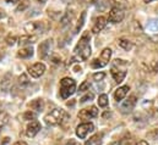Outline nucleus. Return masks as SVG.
<instances>
[{
  "mask_svg": "<svg viewBox=\"0 0 158 145\" xmlns=\"http://www.w3.org/2000/svg\"><path fill=\"white\" fill-rule=\"evenodd\" d=\"M19 82H20V84H21V85H26V84H28V83H30L28 77H27L26 74H21V76H20V78H19Z\"/></svg>",
  "mask_w": 158,
  "mask_h": 145,
  "instance_id": "cd10ccee",
  "label": "nucleus"
},
{
  "mask_svg": "<svg viewBox=\"0 0 158 145\" xmlns=\"http://www.w3.org/2000/svg\"><path fill=\"white\" fill-rule=\"evenodd\" d=\"M48 28H49V26H47L45 22H28L27 25H25V31L28 34H32V33H44Z\"/></svg>",
  "mask_w": 158,
  "mask_h": 145,
  "instance_id": "39448f33",
  "label": "nucleus"
},
{
  "mask_svg": "<svg viewBox=\"0 0 158 145\" xmlns=\"http://www.w3.org/2000/svg\"><path fill=\"white\" fill-rule=\"evenodd\" d=\"M33 55V49L30 46V48H22L17 51V56L19 57H22V59H27V57H31Z\"/></svg>",
  "mask_w": 158,
  "mask_h": 145,
  "instance_id": "a211bd4d",
  "label": "nucleus"
},
{
  "mask_svg": "<svg viewBox=\"0 0 158 145\" xmlns=\"http://www.w3.org/2000/svg\"><path fill=\"white\" fill-rule=\"evenodd\" d=\"M146 29L148 32H153V33H158V18H152L147 22L146 25Z\"/></svg>",
  "mask_w": 158,
  "mask_h": 145,
  "instance_id": "6ab92c4d",
  "label": "nucleus"
},
{
  "mask_svg": "<svg viewBox=\"0 0 158 145\" xmlns=\"http://www.w3.org/2000/svg\"><path fill=\"white\" fill-rule=\"evenodd\" d=\"M146 4H148V2H151V1H153V0H143Z\"/></svg>",
  "mask_w": 158,
  "mask_h": 145,
  "instance_id": "79ce46f5",
  "label": "nucleus"
},
{
  "mask_svg": "<svg viewBox=\"0 0 158 145\" xmlns=\"http://www.w3.org/2000/svg\"><path fill=\"white\" fill-rule=\"evenodd\" d=\"M89 89V82L88 80H85L82 84H80V88H79V92H86Z\"/></svg>",
  "mask_w": 158,
  "mask_h": 145,
  "instance_id": "c85d7f7f",
  "label": "nucleus"
},
{
  "mask_svg": "<svg viewBox=\"0 0 158 145\" xmlns=\"http://www.w3.org/2000/svg\"><path fill=\"white\" fill-rule=\"evenodd\" d=\"M68 118V115L65 113V111L61 109H54L50 111L48 115H45L44 121L49 126H58L60 123H63L64 120Z\"/></svg>",
  "mask_w": 158,
  "mask_h": 145,
  "instance_id": "f03ea898",
  "label": "nucleus"
},
{
  "mask_svg": "<svg viewBox=\"0 0 158 145\" xmlns=\"http://www.w3.org/2000/svg\"><path fill=\"white\" fill-rule=\"evenodd\" d=\"M124 16H125L124 10H123V7L119 6V5H114V6L110 9V11H109V21L113 22V23H119V22H121V21L124 20Z\"/></svg>",
  "mask_w": 158,
  "mask_h": 145,
  "instance_id": "423d86ee",
  "label": "nucleus"
},
{
  "mask_svg": "<svg viewBox=\"0 0 158 145\" xmlns=\"http://www.w3.org/2000/svg\"><path fill=\"white\" fill-rule=\"evenodd\" d=\"M94 131V126L91 122H85L81 123L80 126H77L76 128V135L79 137L80 139H85L89 133H92Z\"/></svg>",
  "mask_w": 158,
  "mask_h": 145,
  "instance_id": "0eeeda50",
  "label": "nucleus"
},
{
  "mask_svg": "<svg viewBox=\"0 0 158 145\" xmlns=\"http://www.w3.org/2000/svg\"><path fill=\"white\" fill-rule=\"evenodd\" d=\"M118 44L121 49H124V50H126V51H130V50L134 48V43L130 41V40H127V39H125V38L119 39Z\"/></svg>",
  "mask_w": 158,
  "mask_h": 145,
  "instance_id": "f3484780",
  "label": "nucleus"
},
{
  "mask_svg": "<svg viewBox=\"0 0 158 145\" xmlns=\"http://www.w3.org/2000/svg\"><path fill=\"white\" fill-rule=\"evenodd\" d=\"M136 103H137V100H136V96H135V95L129 96L126 100L123 101V104H121V111H123L124 113L131 112V111L134 110V108H135Z\"/></svg>",
  "mask_w": 158,
  "mask_h": 145,
  "instance_id": "6e6552de",
  "label": "nucleus"
},
{
  "mask_svg": "<svg viewBox=\"0 0 158 145\" xmlns=\"http://www.w3.org/2000/svg\"><path fill=\"white\" fill-rule=\"evenodd\" d=\"M110 57H112V49L109 48H106L103 49V51L101 53V56L99 59H94L92 62H91V66L93 69H102L104 66H107L110 61Z\"/></svg>",
  "mask_w": 158,
  "mask_h": 145,
  "instance_id": "20e7f679",
  "label": "nucleus"
},
{
  "mask_svg": "<svg viewBox=\"0 0 158 145\" xmlns=\"http://www.w3.org/2000/svg\"><path fill=\"white\" fill-rule=\"evenodd\" d=\"M7 4H15V2H17L19 0H5Z\"/></svg>",
  "mask_w": 158,
  "mask_h": 145,
  "instance_id": "ea45409f",
  "label": "nucleus"
},
{
  "mask_svg": "<svg viewBox=\"0 0 158 145\" xmlns=\"http://www.w3.org/2000/svg\"><path fill=\"white\" fill-rule=\"evenodd\" d=\"M106 25H107V18L104 17V16H99V17H97V20H96V22H94V25H93V27H92V32L93 33H99L104 27H106Z\"/></svg>",
  "mask_w": 158,
  "mask_h": 145,
  "instance_id": "ddd939ff",
  "label": "nucleus"
},
{
  "mask_svg": "<svg viewBox=\"0 0 158 145\" xmlns=\"http://www.w3.org/2000/svg\"><path fill=\"white\" fill-rule=\"evenodd\" d=\"M135 145H148V143H147L146 140H140L139 143H136Z\"/></svg>",
  "mask_w": 158,
  "mask_h": 145,
  "instance_id": "e433bc0d",
  "label": "nucleus"
},
{
  "mask_svg": "<svg viewBox=\"0 0 158 145\" xmlns=\"http://www.w3.org/2000/svg\"><path fill=\"white\" fill-rule=\"evenodd\" d=\"M110 145H120V143H119V142H115V143H113V144H110Z\"/></svg>",
  "mask_w": 158,
  "mask_h": 145,
  "instance_id": "37998d69",
  "label": "nucleus"
},
{
  "mask_svg": "<svg viewBox=\"0 0 158 145\" xmlns=\"http://www.w3.org/2000/svg\"><path fill=\"white\" fill-rule=\"evenodd\" d=\"M98 104L101 108H106L108 105V95L107 94H101L98 98Z\"/></svg>",
  "mask_w": 158,
  "mask_h": 145,
  "instance_id": "b1692460",
  "label": "nucleus"
},
{
  "mask_svg": "<svg viewBox=\"0 0 158 145\" xmlns=\"http://www.w3.org/2000/svg\"><path fill=\"white\" fill-rule=\"evenodd\" d=\"M45 72V65L42 64V62H37L35 65H32L30 69H28V73L35 77V78H38L40 76H43V73Z\"/></svg>",
  "mask_w": 158,
  "mask_h": 145,
  "instance_id": "9d476101",
  "label": "nucleus"
},
{
  "mask_svg": "<svg viewBox=\"0 0 158 145\" xmlns=\"http://www.w3.org/2000/svg\"><path fill=\"white\" fill-rule=\"evenodd\" d=\"M76 90V83L73 78L65 77L60 80V96L63 99H68Z\"/></svg>",
  "mask_w": 158,
  "mask_h": 145,
  "instance_id": "7ed1b4c3",
  "label": "nucleus"
},
{
  "mask_svg": "<svg viewBox=\"0 0 158 145\" xmlns=\"http://www.w3.org/2000/svg\"><path fill=\"white\" fill-rule=\"evenodd\" d=\"M77 116H79L80 120H89V118H93V117L98 116V110L96 106H92L89 109H83L80 111Z\"/></svg>",
  "mask_w": 158,
  "mask_h": 145,
  "instance_id": "1a4fd4ad",
  "label": "nucleus"
},
{
  "mask_svg": "<svg viewBox=\"0 0 158 145\" xmlns=\"http://www.w3.org/2000/svg\"><path fill=\"white\" fill-rule=\"evenodd\" d=\"M36 117H37V115L35 112H32V111H27V112L23 113V120H27V121L36 120Z\"/></svg>",
  "mask_w": 158,
  "mask_h": 145,
  "instance_id": "a878e982",
  "label": "nucleus"
},
{
  "mask_svg": "<svg viewBox=\"0 0 158 145\" xmlns=\"http://www.w3.org/2000/svg\"><path fill=\"white\" fill-rule=\"evenodd\" d=\"M14 145H27L26 142H23V140H19V142H16Z\"/></svg>",
  "mask_w": 158,
  "mask_h": 145,
  "instance_id": "c9c22d12",
  "label": "nucleus"
},
{
  "mask_svg": "<svg viewBox=\"0 0 158 145\" xmlns=\"http://www.w3.org/2000/svg\"><path fill=\"white\" fill-rule=\"evenodd\" d=\"M53 62H54V64H59V62H61V57L54 55V56H53Z\"/></svg>",
  "mask_w": 158,
  "mask_h": 145,
  "instance_id": "473e14b6",
  "label": "nucleus"
},
{
  "mask_svg": "<svg viewBox=\"0 0 158 145\" xmlns=\"http://www.w3.org/2000/svg\"><path fill=\"white\" fill-rule=\"evenodd\" d=\"M37 40V36L33 34H27V36H22L19 38V44L20 45H28V44H33Z\"/></svg>",
  "mask_w": 158,
  "mask_h": 145,
  "instance_id": "2eb2a0df",
  "label": "nucleus"
},
{
  "mask_svg": "<svg viewBox=\"0 0 158 145\" xmlns=\"http://www.w3.org/2000/svg\"><path fill=\"white\" fill-rule=\"evenodd\" d=\"M66 145H77V143H76L74 139H70V142H69V143H68Z\"/></svg>",
  "mask_w": 158,
  "mask_h": 145,
  "instance_id": "58836bf2",
  "label": "nucleus"
},
{
  "mask_svg": "<svg viewBox=\"0 0 158 145\" xmlns=\"http://www.w3.org/2000/svg\"><path fill=\"white\" fill-rule=\"evenodd\" d=\"M9 142H10V138H7V137H6V138H4V140L1 142V145H6Z\"/></svg>",
  "mask_w": 158,
  "mask_h": 145,
  "instance_id": "f704fd0d",
  "label": "nucleus"
},
{
  "mask_svg": "<svg viewBox=\"0 0 158 145\" xmlns=\"http://www.w3.org/2000/svg\"><path fill=\"white\" fill-rule=\"evenodd\" d=\"M4 17H5V11L0 7V20H1V18H4Z\"/></svg>",
  "mask_w": 158,
  "mask_h": 145,
  "instance_id": "4c0bfd02",
  "label": "nucleus"
},
{
  "mask_svg": "<svg viewBox=\"0 0 158 145\" xmlns=\"http://www.w3.org/2000/svg\"><path fill=\"white\" fill-rule=\"evenodd\" d=\"M104 77H106V73L104 72H98V73H94V74H93V79H94L96 82H101V80H103Z\"/></svg>",
  "mask_w": 158,
  "mask_h": 145,
  "instance_id": "bb28decb",
  "label": "nucleus"
},
{
  "mask_svg": "<svg viewBox=\"0 0 158 145\" xmlns=\"http://www.w3.org/2000/svg\"><path fill=\"white\" fill-rule=\"evenodd\" d=\"M36 1H37V2H40V4H44L47 0H36Z\"/></svg>",
  "mask_w": 158,
  "mask_h": 145,
  "instance_id": "a19ab883",
  "label": "nucleus"
},
{
  "mask_svg": "<svg viewBox=\"0 0 158 145\" xmlns=\"http://www.w3.org/2000/svg\"><path fill=\"white\" fill-rule=\"evenodd\" d=\"M89 34L88 33H85L83 36L81 37L80 41L77 43L75 50H74V56L71 57V62L74 61H86L89 59L91 56V45H89Z\"/></svg>",
  "mask_w": 158,
  "mask_h": 145,
  "instance_id": "f257e3e1",
  "label": "nucleus"
},
{
  "mask_svg": "<svg viewBox=\"0 0 158 145\" xmlns=\"http://www.w3.org/2000/svg\"><path fill=\"white\" fill-rule=\"evenodd\" d=\"M85 20H86V11H82V14H81V16H80L79 21H77V23H76V27H75L74 33H79L80 31H81V28H82V27H83V25H85Z\"/></svg>",
  "mask_w": 158,
  "mask_h": 145,
  "instance_id": "412c9836",
  "label": "nucleus"
},
{
  "mask_svg": "<svg viewBox=\"0 0 158 145\" xmlns=\"http://www.w3.org/2000/svg\"><path fill=\"white\" fill-rule=\"evenodd\" d=\"M92 99H93V94H92V93H87L85 96H82V98H81V100H80V101H81V103H86V101L92 100Z\"/></svg>",
  "mask_w": 158,
  "mask_h": 145,
  "instance_id": "7c9ffc66",
  "label": "nucleus"
},
{
  "mask_svg": "<svg viewBox=\"0 0 158 145\" xmlns=\"http://www.w3.org/2000/svg\"><path fill=\"white\" fill-rule=\"evenodd\" d=\"M151 40H152L153 43H158V34H155V36L151 37Z\"/></svg>",
  "mask_w": 158,
  "mask_h": 145,
  "instance_id": "72a5a7b5",
  "label": "nucleus"
},
{
  "mask_svg": "<svg viewBox=\"0 0 158 145\" xmlns=\"http://www.w3.org/2000/svg\"><path fill=\"white\" fill-rule=\"evenodd\" d=\"M150 70H151L152 72H157L158 71V61H155V62H152V64H151Z\"/></svg>",
  "mask_w": 158,
  "mask_h": 145,
  "instance_id": "2f4dec72",
  "label": "nucleus"
},
{
  "mask_svg": "<svg viewBox=\"0 0 158 145\" xmlns=\"http://www.w3.org/2000/svg\"><path fill=\"white\" fill-rule=\"evenodd\" d=\"M50 48H52V40H50V39H47V40H44V41L40 43V48H38L40 59H45V57L49 55Z\"/></svg>",
  "mask_w": 158,
  "mask_h": 145,
  "instance_id": "f8f14e48",
  "label": "nucleus"
},
{
  "mask_svg": "<svg viewBox=\"0 0 158 145\" xmlns=\"http://www.w3.org/2000/svg\"><path fill=\"white\" fill-rule=\"evenodd\" d=\"M28 6H30V1H28V0H23V1H22V2H20V4H19V6L16 7V12L25 11Z\"/></svg>",
  "mask_w": 158,
  "mask_h": 145,
  "instance_id": "393cba45",
  "label": "nucleus"
},
{
  "mask_svg": "<svg viewBox=\"0 0 158 145\" xmlns=\"http://www.w3.org/2000/svg\"><path fill=\"white\" fill-rule=\"evenodd\" d=\"M15 43H16V37L15 36H9L6 38V44H7V45L12 46Z\"/></svg>",
  "mask_w": 158,
  "mask_h": 145,
  "instance_id": "c756f323",
  "label": "nucleus"
},
{
  "mask_svg": "<svg viewBox=\"0 0 158 145\" xmlns=\"http://www.w3.org/2000/svg\"><path fill=\"white\" fill-rule=\"evenodd\" d=\"M9 115L5 112V111H0V128L4 127L7 122H9Z\"/></svg>",
  "mask_w": 158,
  "mask_h": 145,
  "instance_id": "5701e85b",
  "label": "nucleus"
},
{
  "mask_svg": "<svg viewBox=\"0 0 158 145\" xmlns=\"http://www.w3.org/2000/svg\"><path fill=\"white\" fill-rule=\"evenodd\" d=\"M129 90H130L129 85L119 87L118 89L115 90V93H114V99H115L117 101H121V100H124V98L126 96V94H127V92H129Z\"/></svg>",
  "mask_w": 158,
  "mask_h": 145,
  "instance_id": "4468645a",
  "label": "nucleus"
},
{
  "mask_svg": "<svg viewBox=\"0 0 158 145\" xmlns=\"http://www.w3.org/2000/svg\"><path fill=\"white\" fill-rule=\"evenodd\" d=\"M42 129V126L38 121H31V123L27 126V129H26V135L28 138H33L38 132Z\"/></svg>",
  "mask_w": 158,
  "mask_h": 145,
  "instance_id": "9b49d317",
  "label": "nucleus"
},
{
  "mask_svg": "<svg viewBox=\"0 0 158 145\" xmlns=\"http://www.w3.org/2000/svg\"><path fill=\"white\" fill-rule=\"evenodd\" d=\"M112 76L114 78V80L117 83H121L124 80V78L126 77V71H120V70H117L115 67L112 69Z\"/></svg>",
  "mask_w": 158,
  "mask_h": 145,
  "instance_id": "dca6fc26",
  "label": "nucleus"
},
{
  "mask_svg": "<svg viewBox=\"0 0 158 145\" xmlns=\"http://www.w3.org/2000/svg\"><path fill=\"white\" fill-rule=\"evenodd\" d=\"M101 138H102V134H96L92 138H89V140H87L85 145H101L102 143Z\"/></svg>",
  "mask_w": 158,
  "mask_h": 145,
  "instance_id": "4be33fe9",
  "label": "nucleus"
},
{
  "mask_svg": "<svg viewBox=\"0 0 158 145\" xmlns=\"http://www.w3.org/2000/svg\"><path fill=\"white\" fill-rule=\"evenodd\" d=\"M31 108L33 110H36L37 112L43 111L44 110V101H43V99H36V100H33L31 103Z\"/></svg>",
  "mask_w": 158,
  "mask_h": 145,
  "instance_id": "aec40b11",
  "label": "nucleus"
}]
</instances>
